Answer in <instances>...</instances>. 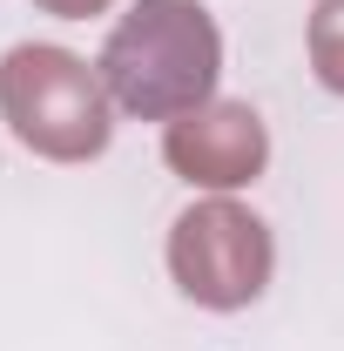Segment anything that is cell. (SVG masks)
<instances>
[{
    "mask_svg": "<svg viewBox=\"0 0 344 351\" xmlns=\"http://www.w3.org/2000/svg\"><path fill=\"white\" fill-rule=\"evenodd\" d=\"M162 156L196 189H243L270 162V135H263V115L250 101H203V108L169 122Z\"/></svg>",
    "mask_w": 344,
    "mask_h": 351,
    "instance_id": "cell-4",
    "label": "cell"
},
{
    "mask_svg": "<svg viewBox=\"0 0 344 351\" xmlns=\"http://www.w3.org/2000/svg\"><path fill=\"white\" fill-rule=\"evenodd\" d=\"M310 68L331 95H344V0L310 7Z\"/></svg>",
    "mask_w": 344,
    "mask_h": 351,
    "instance_id": "cell-5",
    "label": "cell"
},
{
    "mask_svg": "<svg viewBox=\"0 0 344 351\" xmlns=\"http://www.w3.org/2000/svg\"><path fill=\"white\" fill-rule=\"evenodd\" d=\"M0 115L47 162H88L115 135V101H108L101 68H88L68 47H41V41L14 47L0 61Z\"/></svg>",
    "mask_w": 344,
    "mask_h": 351,
    "instance_id": "cell-2",
    "label": "cell"
},
{
    "mask_svg": "<svg viewBox=\"0 0 344 351\" xmlns=\"http://www.w3.org/2000/svg\"><path fill=\"white\" fill-rule=\"evenodd\" d=\"M270 263H277L270 223L257 210H243V203H230V196L189 203L169 230V277L203 311L257 304L263 284H270Z\"/></svg>",
    "mask_w": 344,
    "mask_h": 351,
    "instance_id": "cell-3",
    "label": "cell"
},
{
    "mask_svg": "<svg viewBox=\"0 0 344 351\" xmlns=\"http://www.w3.org/2000/svg\"><path fill=\"white\" fill-rule=\"evenodd\" d=\"M47 14H61V21H88V14H101L108 0H41Z\"/></svg>",
    "mask_w": 344,
    "mask_h": 351,
    "instance_id": "cell-6",
    "label": "cell"
},
{
    "mask_svg": "<svg viewBox=\"0 0 344 351\" xmlns=\"http://www.w3.org/2000/svg\"><path fill=\"white\" fill-rule=\"evenodd\" d=\"M108 101L142 122H175L203 108L223 75V34L196 0H135L101 47Z\"/></svg>",
    "mask_w": 344,
    "mask_h": 351,
    "instance_id": "cell-1",
    "label": "cell"
}]
</instances>
